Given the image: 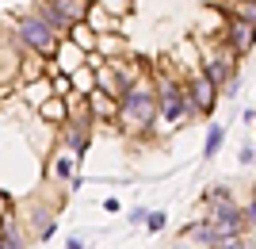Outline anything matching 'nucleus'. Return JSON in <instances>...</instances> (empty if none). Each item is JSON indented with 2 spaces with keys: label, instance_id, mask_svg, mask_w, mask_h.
<instances>
[{
  "label": "nucleus",
  "instance_id": "f257e3e1",
  "mask_svg": "<svg viewBox=\"0 0 256 249\" xmlns=\"http://www.w3.org/2000/svg\"><path fill=\"white\" fill-rule=\"evenodd\" d=\"M118 111H122V119L130 123V127H150L153 115H157V104H153V92L146 85H134L122 92V100H118Z\"/></svg>",
  "mask_w": 256,
  "mask_h": 249
},
{
  "label": "nucleus",
  "instance_id": "f03ea898",
  "mask_svg": "<svg viewBox=\"0 0 256 249\" xmlns=\"http://www.w3.org/2000/svg\"><path fill=\"white\" fill-rule=\"evenodd\" d=\"M20 39L31 50H38V54H54L58 50V31H54L46 20H38V16H27V20L20 23Z\"/></svg>",
  "mask_w": 256,
  "mask_h": 249
},
{
  "label": "nucleus",
  "instance_id": "7ed1b4c3",
  "mask_svg": "<svg viewBox=\"0 0 256 249\" xmlns=\"http://www.w3.org/2000/svg\"><path fill=\"white\" fill-rule=\"evenodd\" d=\"M88 4L92 0H46V23L54 31L58 27H73L88 16Z\"/></svg>",
  "mask_w": 256,
  "mask_h": 249
},
{
  "label": "nucleus",
  "instance_id": "20e7f679",
  "mask_svg": "<svg viewBox=\"0 0 256 249\" xmlns=\"http://www.w3.org/2000/svg\"><path fill=\"white\" fill-rule=\"evenodd\" d=\"M160 104H164V119H168V123H180L184 115H188V96H184L176 85L160 88Z\"/></svg>",
  "mask_w": 256,
  "mask_h": 249
},
{
  "label": "nucleus",
  "instance_id": "39448f33",
  "mask_svg": "<svg viewBox=\"0 0 256 249\" xmlns=\"http://www.w3.org/2000/svg\"><path fill=\"white\" fill-rule=\"evenodd\" d=\"M192 104L199 111H214V104H218V85H214L210 77H199L192 85Z\"/></svg>",
  "mask_w": 256,
  "mask_h": 249
},
{
  "label": "nucleus",
  "instance_id": "423d86ee",
  "mask_svg": "<svg viewBox=\"0 0 256 249\" xmlns=\"http://www.w3.org/2000/svg\"><path fill=\"white\" fill-rule=\"evenodd\" d=\"M230 43H234L237 54H248L252 50V20H237L230 27Z\"/></svg>",
  "mask_w": 256,
  "mask_h": 249
},
{
  "label": "nucleus",
  "instance_id": "0eeeda50",
  "mask_svg": "<svg viewBox=\"0 0 256 249\" xmlns=\"http://www.w3.org/2000/svg\"><path fill=\"white\" fill-rule=\"evenodd\" d=\"M206 77H210L214 85H222V81H230V77H234V58H210V62H206Z\"/></svg>",
  "mask_w": 256,
  "mask_h": 249
},
{
  "label": "nucleus",
  "instance_id": "6e6552de",
  "mask_svg": "<svg viewBox=\"0 0 256 249\" xmlns=\"http://www.w3.org/2000/svg\"><path fill=\"white\" fill-rule=\"evenodd\" d=\"M65 115H69V111H65V100H62V96H50V100L42 104V119H46V123H62Z\"/></svg>",
  "mask_w": 256,
  "mask_h": 249
},
{
  "label": "nucleus",
  "instance_id": "1a4fd4ad",
  "mask_svg": "<svg viewBox=\"0 0 256 249\" xmlns=\"http://www.w3.org/2000/svg\"><path fill=\"white\" fill-rule=\"evenodd\" d=\"M73 46L92 50V46H96V31H92V27H84V23H73Z\"/></svg>",
  "mask_w": 256,
  "mask_h": 249
},
{
  "label": "nucleus",
  "instance_id": "9d476101",
  "mask_svg": "<svg viewBox=\"0 0 256 249\" xmlns=\"http://www.w3.org/2000/svg\"><path fill=\"white\" fill-rule=\"evenodd\" d=\"M222 138H226V130L218 127V123H214V127H210V134H206V157H214V153L222 150Z\"/></svg>",
  "mask_w": 256,
  "mask_h": 249
},
{
  "label": "nucleus",
  "instance_id": "9b49d317",
  "mask_svg": "<svg viewBox=\"0 0 256 249\" xmlns=\"http://www.w3.org/2000/svg\"><path fill=\"white\" fill-rule=\"evenodd\" d=\"M195 241H203V245H210V249H218V245H222V238H218V234H214V230L206 226V222H203V226H195Z\"/></svg>",
  "mask_w": 256,
  "mask_h": 249
},
{
  "label": "nucleus",
  "instance_id": "f8f14e48",
  "mask_svg": "<svg viewBox=\"0 0 256 249\" xmlns=\"http://www.w3.org/2000/svg\"><path fill=\"white\" fill-rule=\"evenodd\" d=\"M100 8H104L107 16H126V12H130V0H100Z\"/></svg>",
  "mask_w": 256,
  "mask_h": 249
},
{
  "label": "nucleus",
  "instance_id": "ddd939ff",
  "mask_svg": "<svg viewBox=\"0 0 256 249\" xmlns=\"http://www.w3.org/2000/svg\"><path fill=\"white\" fill-rule=\"evenodd\" d=\"M76 58H80V46H73V43H69V46H65V73H73V69H76V65H80V62H76Z\"/></svg>",
  "mask_w": 256,
  "mask_h": 249
},
{
  "label": "nucleus",
  "instance_id": "4468645a",
  "mask_svg": "<svg viewBox=\"0 0 256 249\" xmlns=\"http://www.w3.org/2000/svg\"><path fill=\"white\" fill-rule=\"evenodd\" d=\"M142 222H146V226H150V234H157V230L164 226V211H150V215L142 218Z\"/></svg>",
  "mask_w": 256,
  "mask_h": 249
},
{
  "label": "nucleus",
  "instance_id": "2eb2a0df",
  "mask_svg": "<svg viewBox=\"0 0 256 249\" xmlns=\"http://www.w3.org/2000/svg\"><path fill=\"white\" fill-rule=\"evenodd\" d=\"M218 249H252V241L237 234V238H226V241H222V245H218Z\"/></svg>",
  "mask_w": 256,
  "mask_h": 249
},
{
  "label": "nucleus",
  "instance_id": "dca6fc26",
  "mask_svg": "<svg viewBox=\"0 0 256 249\" xmlns=\"http://www.w3.org/2000/svg\"><path fill=\"white\" fill-rule=\"evenodd\" d=\"M54 173H58V176H69V173H73V165H69V157H58V165H54Z\"/></svg>",
  "mask_w": 256,
  "mask_h": 249
},
{
  "label": "nucleus",
  "instance_id": "f3484780",
  "mask_svg": "<svg viewBox=\"0 0 256 249\" xmlns=\"http://www.w3.org/2000/svg\"><path fill=\"white\" fill-rule=\"evenodd\" d=\"M237 157H241V165H252V146H245V150L237 153Z\"/></svg>",
  "mask_w": 256,
  "mask_h": 249
},
{
  "label": "nucleus",
  "instance_id": "a211bd4d",
  "mask_svg": "<svg viewBox=\"0 0 256 249\" xmlns=\"http://www.w3.org/2000/svg\"><path fill=\"white\" fill-rule=\"evenodd\" d=\"M8 218V195H0V222Z\"/></svg>",
  "mask_w": 256,
  "mask_h": 249
},
{
  "label": "nucleus",
  "instance_id": "6ab92c4d",
  "mask_svg": "<svg viewBox=\"0 0 256 249\" xmlns=\"http://www.w3.org/2000/svg\"><path fill=\"white\" fill-rule=\"evenodd\" d=\"M69 249H88V245H84V238H69Z\"/></svg>",
  "mask_w": 256,
  "mask_h": 249
},
{
  "label": "nucleus",
  "instance_id": "aec40b11",
  "mask_svg": "<svg viewBox=\"0 0 256 249\" xmlns=\"http://www.w3.org/2000/svg\"><path fill=\"white\" fill-rule=\"evenodd\" d=\"M172 249H192V245H188V241H176V245H172Z\"/></svg>",
  "mask_w": 256,
  "mask_h": 249
}]
</instances>
